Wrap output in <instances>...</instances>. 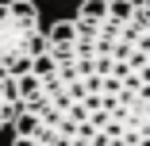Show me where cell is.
Wrapping results in <instances>:
<instances>
[{
    "label": "cell",
    "instance_id": "277c9868",
    "mask_svg": "<svg viewBox=\"0 0 150 146\" xmlns=\"http://www.w3.org/2000/svg\"><path fill=\"white\" fill-rule=\"evenodd\" d=\"M77 16H85V19H104V16H108V0H81Z\"/></svg>",
    "mask_w": 150,
    "mask_h": 146
},
{
    "label": "cell",
    "instance_id": "7a4b0ae2",
    "mask_svg": "<svg viewBox=\"0 0 150 146\" xmlns=\"http://www.w3.org/2000/svg\"><path fill=\"white\" fill-rule=\"evenodd\" d=\"M46 35L39 23L35 0H4L0 4V69L23 77L31 62L42 54Z\"/></svg>",
    "mask_w": 150,
    "mask_h": 146
},
{
    "label": "cell",
    "instance_id": "3957f363",
    "mask_svg": "<svg viewBox=\"0 0 150 146\" xmlns=\"http://www.w3.org/2000/svg\"><path fill=\"white\" fill-rule=\"evenodd\" d=\"M16 115H19V85H16L12 73L0 69V131L12 127Z\"/></svg>",
    "mask_w": 150,
    "mask_h": 146
},
{
    "label": "cell",
    "instance_id": "6da1fadb",
    "mask_svg": "<svg viewBox=\"0 0 150 146\" xmlns=\"http://www.w3.org/2000/svg\"><path fill=\"white\" fill-rule=\"evenodd\" d=\"M19 85L12 146H150V0L58 19Z\"/></svg>",
    "mask_w": 150,
    "mask_h": 146
}]
</instances>
